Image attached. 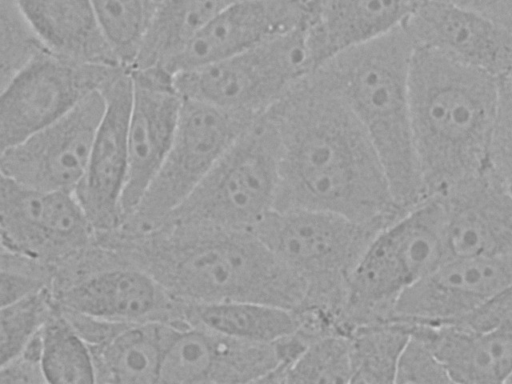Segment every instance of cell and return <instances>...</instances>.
I'll return each instance as SVG.
<instances>
[{
  "instance_id": "1",
  "label": "cell",
  "mask_w": 512,
  "mask_h": 384,
  "mask_svg": "<svg viewBox=\"0 0 512 384\" xmlns=\"http://www.w3.org/2000/svg\"><path fill=\"white\" fill-rule=\"evenodd\" d=\"M266 113L280 141L275 210L325 211L361 222H391L406 212L360 123L311 73Z\"/></svg>"
},
{
  "instance_id": "2",
  "label": "cell",
  "mask_w": 512,
  "mask_h": 384,
  "mask_svg": "<svg viewBox=\"0 0 512 384\" xmlns=\"http://www.w3.org/2000/svg\"><path fill=\"white\" fill-rule=\"evenodd\" d=\"M109 246L183 303L255 301L295 309L304 298L302 281L249 230L164 225L117 234Z\"/></svg>"
},
{
  "instance_id": "3",
  "label": "cell",
  "mask_w": 512,
  "mask_h": 384,
  "mask_svg": "<svg viewBox=\"0 0 512 384\" xmlns=\"http://www.w3.org/2000/svg\"><path fill=\"white\" fill-rule=\"evenodd\" d=\"M500 81L415 46L409 76L414 148L427 197L489 165Z\"/></svg>"
},
{
  "instance_id": "4",
  "label": "cell",
  "mask_w": 512,
  "mask_h": 384,
  "mask_svg": "<svg viewBox=\"0 0 512 384\" xmlns=\"http://www.w3.org/2000/svg\"><path fill=\"white\" fill-rule=\"evenodd\" d=\"M414 50L403 23L329 58L311 72L345 103L364 129L403 211L427 198L410 116L409 76Z\"/></svg>"
},
{
  "instance_id": "5",
  "label": "cell",
  "mask_w": 512,
  "mask_h": 384,
  "mask_svg": "<svg viewBox=\"0 0 512 384\" xmlns=\"http://www.w3.org/2000/svg\"><path fill=\"white\" fill-rule=\"evenodd\" d=\"M391 222H361L316 210H273L252 232L302 281L304 298L295 309L317 313L343 333L352 273L374 236Z\"/></svg>"
},
{
  "instance_id": "6",
  "label": "cell",
  "mask_w": 512,
  "mask_h": 384,
  "mask_svg": "<svg viewBox=\"0 0 512 384\" xmlns=\"http://www.w3.org/2000/svg\"><path fill=\"white\" fill-rule=\"evenodd\" d=\"M448 259L445 208L432 195L383 227L365 249L349 283L344 334L388 321L399 297Z\"/></svg>"
},
{
  "instance_id": "7",
  "label": "cell",
  "mask_w": 512,
  "mask_h": 384,
  "mask_svg": "<svg viewBox=\"0 0 512 384\" xmlns=\"http://www.w3.org/2000/svg\"><path fill=\"white\" fill-rule=\"evenodd\" d=\"M280 141L273 120L257 117L162 225L252 231L275 210Z\"/></svg>"
},
{
  "instance_id": "8",
  "label": "cell",
  "mask_w": 512,
  "mask_h": 384,
  "mask_svg": "<svg viewBox=\"0 0 512 384\" xmlns=\"http://www.w3.org/2000/svg\"><path fill=\"white\" fill-rule=\"evenodd\" d=\"M314 68L303 25L235 56L179 72L173 81L183 99L257 118Z\"/></svg>"
},
{
  "instance_id": "9",
  "label": "cell",
  "mask_w": 512,
  "mask_h": 384,
  "mask_svg": "<svg viewBox=\"0 0 512 384\" xmlns=\"http://www.w3.org/2000/svg\"><path fill=\"white\" fill-rule=\"evenodd\" d=\"M255 119L183 99L170 150L139 205L117 231L140 235L160 228Z\"/></svg>"
},
{
  "instance_id": "10",
  "label": "cell",
  "mask_w": 512,
  "mask_h": 384,
  "mask_svg": "<svg viewBox=\"0 0 512 384\" xmlns=\"http://www.w3.org/2000/svg\"><path fill=\"white\" fill-rule=\"evenodd\" d=\"M121 67L81 62L51 50L38 55L1 85V150L67 114Z\"/></svg>"
},
{
  "instance_id": "11",
  "label": "cell",
  "mask_w": 512,
  "mask_h": 384,
  "mask_svg": "<svg viewBox=\"0 0 512 384\" xmlns=\"http://www.w3.org/2000/svg\"><path fill=\"white\" fill-rule=\"evenodd\" d=\"M2 250L52 267L80 257L97 233L73 192L46 191L1 175Z\"/></svg>"
},
{
  "instance_id": "12",
  "label": "cell",
  "mask_w": 512,
  "mask_h": 384,
  "mask_svg": "<svg viewBox=\"0 0 512 384\" xmlns=\"http://www.w3.org/2000/svg\"><path fill=\"white\" fill-rule=\"evenodd\" d=\"M105 106L102 89L95 91L61 118L1 150V175L40 190L74 193Z\"/></svg>"
},
{
  "instance_id": "13",
  "label": "cell",
  "mask_w": 512,
  "mask_h": 384,
  "mask_svg": "<svg viewBox=\"0 0 512 384\" xmlns=\"http://www.w3.org/2000/svg\"><path fill=\"white\" fill-rule=\"evenodd\" d=\"M512 285V252L452 257L407 289L388 321L440 324L475 310Z\"/></svg>"
},
{
  "instance_id": "14",
  "label": "cell",
  "mask_w": 512,
  "mask_h": 384,
  "mask_svg": "<svg viewBox=\"0 0 512 384\" xmlns=\"http://www.w3.org/2000/svg\"><path fill=\"white\" fill-rule=\"evenodd\" d=\"M105 111L84 176L74 194L97 235L124 222L122 197L128 172V122L132 100L130 71L120 68L103 86Z\"/></svg>"
},
{
  "instance_id": "15",
  "label": "cell",
  "mask_w": 512,
  "mask_h": 384,
  "mask_svg": "<svg viewBox=\"0 0 512 384\" xmlns=\"http://www.w3.org/2000/svg\"><path fill=\"white\" fill-rule=\"evenodd\" d=\"M128 172L122 197L125 220L139 205L173 143L183 98L165 69L129 70ZM123 222V223H124Z\"/></svg>"
},
{
  "instance_id": "16",
  "label": "cell",
  "mask_w": 512,
  "mask_h": 384,
  "mask_svg": "<svg viewBox=\"0 0 512 384\" xmlns=\"http://www.w3.org/2000/svg\"><path fill=\"white\" fill-rule=\"evenodd\" d=\"M415 46L512 81V30L444 0L416 5L404 22Z\"/></svg>"
},
{
  "instance_id": "17",
  "label": "cell",
  "mask_w": 512,
  "mask_h": 384,
  "mask_svg": "<svg viewBox=\"0 0 512 384\" xmlns=\"http://www.w3.org/2000/svg\"><path fill=\"white\" fill-rule=\"evenodd\" d=\"M276 365L273 344L230 338L182 320L163 354L158 383H260Z\"/></svg>"
},
{
  "instance_id": "18",
  "label": "cell",
  "mask_w": 512,
  "mask_h": 384,
  "mask_svg": "<svg viewBox=\"0 0 512 384\" xmlns=\"http://www.w3.org/2000/svg\"><path fill=\"white\" fill-rule=\"evenodd\" d=\"M65 311L110 321L185 319L183 303L148 272L133 265L106 267L53 291Z\"/></svg>"
},
{
  "instance_id": "19",
  "label": "cell",
  "mask_w": 512,
  "mask_h": 384,
  "mask_svg": "<svg viewBox=\"0 0 512 384\" xmlns=\"http://www.w3.org/2000/svg\"><path fill=\"white\" fill-rule=\"evenodd\" d=\"M302 0H251L226 4L165 68L172 76L247 51L305 25Z\"/></svg>"
},
{
  "instance_id": "20",
  "label": "cell",
  "mask_w": 512,
  "mask_h": 384,
  "mask_svg": "<svg viewBox=\"0 0 512 384\" xmlns=\"http://www.w3.org/2000/svg\"><path fill=\"white\" fill-rule=\"evenodd\" d=\"M438 196L450 258L512 252V195L490 165Z\"/></svg>"
},
{
  "instance_id": "21",
  "label": "cell",
  "mask_w": 512,
  "mask_h": 384,
  "mask_svg": "<svg viewBox=\"0 0 512 384\" xmlns=\"http://www.w3.org/2000/svg\"><path fill=\"white\" fill-rule=\"evenodd\" d=\"M88 343L99 383H158L180 320L110 321L64 311Z\"/></svg>"
},
{
  "instance_id": "22",
  "label": "cell",
  "mask_w": 512,
  "mask_h": 384,
  "mask_svg": "<svg viewBox=\"0 0 512 384\" xmlns=\"http://www.w3.org/2000/svg\"><path fill=\"white\" fill-rule=\"evenodd\" d=\"M304 4L305 30L315 68L396 29L413 9L409 0H305Z\"/></svg>"
},
{
  "instance_id": "23",
  "label": "cell",
  "mask_w": 512,
  "mask_h": 384,
  "mask_svg": "<svg viewBox=\"0 0 512 384\" xmlns=\"http://www.w3.org/2000/svg\"><path fill=\"white\" fill-rule=\"evenodd\" d=\"M444 365L451 383H507L512 374V333L441 323H407Z\"/></svg>"
},
{
  "instance_id": "24",
  "label": "cell",
  "mask_w": 512,
  "mask_h": 384,
  "mask_svg": "<svg viewBox=\"0 0 512 384\" xmlns=\"http://www.w3.org/2000/svg\"><path fill=\"white\" fill-rule=\"evenodd\" d=\"M53 52L92 64L122 66L104 36L90 0H13Z\"/></svg>"
},
{
  "instance_id": "25",
  "label": "cell",
  "mask_w": 512,
  "mask_h": 384,
  "mask_svg": "<svg viewBox=\"0 0 512 384\" xmlns=\"http://www.w3.org/2000/svg\"><path fill=\"white\" fill-rule=\"evenodd\" d=\"M225 5V0H156L128 70L165 69Z\"/></svg>"
},
{
  "instance_id": "26",
  "label": "cell",
  "mask_w": 512,
  "mask_h": 384,
  "mask_svg": "<svg viewBox=\"0 0 512 384\" xmlns=\"http://www.w3.org/2000/svg\"><path fill=\"white\" fill-rule=\"evenodd\" d=\"M184 315L218 334L261 344H274L298 329L293 309L255 301L184 303Z\"/></svg>"
},
{
  "instance_id": "27",
  "label": "cell",
  "mask_w": 512,
  "mask_h": 384,
  "mask_svg": "<svg viewBox=\"0 0 512 384\" xmlns=\"http://www.w3.org/2000/svg\"><path fill=\"white\" fill-rule=\"evenodd\" d=\"M409 338L407 324L400 321L356 327L349 334L351 383H395L399 359Z\"/></svg>"
},
{
  "instance_id": "28",
  "label": "cell",
  "mask_w": 512,
  "mask_h": 384,
  "mask_svg": "<svg viewBox=\"0 0 512 384\" xmlns=\"http://www.w3.org/2000/svg\"><path fill=\"white\" fill-rule=\"evenodd\" d=\"M41 336V368L46 383L96 382L91 349L57 304Z\"/></svg>"
},
{
  "instance_id": "29",
  "label": "cell",
  "mask_w": 512,
  "mask_h": 384,
  "mask_svg": "<svg viewBox=\"0 0 512 384\" xmlns=\"http://www.w3.org/2000/svg\"><path fill=\"white\" fill-rule=\"evenodd\" d=\"M90 3L116 57L128 69L138 52L154 0H90Z\"/></svg>"
},
{
  "instance_id": "30",
  "label": "cell",
  "mask_w": 512,
  "mask_h": 384,
  "mask_svg": "<svg viewBox=\"0 0 512 384\" xmlns=\"http://www.w3.org/2000/svg\"><path fill=\"white\" fill-rule=\"evenodd\" d=\"M349 336L334 333L311 341L288 370L284 383H351Z\"/></svg>"
},
{
  "instance_id": "31",
  "label": "cell",
  "mask_w": 512,
  "mask_h": 384,
  "mask_svg": "<svg viewBox=\"0 0 512 384\" xmlns=\"http://www.w3.org/2000/svg\"><path fill=\"white\" fill-rule=\"evenodd\" d=\"M56 307L52 288L1 306V365L16 358L41 331Z\"/></svg>"
},
{
  "instance_id": "32",
  "label": "cell",
  "mask_w": 512,
  "mask_h": 384,
  "mask_svg": "<svg viewBox=\"0 0 512 384\" xmlns=\"http://www.w3.org/2000/svg\"><path fill=\"white\" fill-rule=\"evenodd\" d=\"M1 85L38 55L50 50L13 0H0Z\"/></svg>"
},
{
  "instance_id": "33",
  "label": "cell",
  "mask_w": 512,
  "mask_h": 384,
  "mask_svg": "<svg viewBox=\"0 0 512 384\" xmlns=\"http://www.w3.org/2000/svg\"><path fill=\"white\" fill-rule=\"evenodd\" d=\"M395 383H451L447 371L423 339L410 335L399 359Z\"/></svg>"
},
{
  "instance_id": "34",
  "label": "cell",
  "mask_w": 512,
  "mask_h": 384,
  "mask_svg": "<svg viewBox=\"0 0 512 384\" xmlns=\"http://www.w3.org/2000/svg\"><path fill=\"white\" fill-rule=\"evenodd\" d=\"M447 323L475 330H501L512 333V285L470 313Z\"/></svg>"
},
{
  "instance_id": "35",
  "label": "cell",
  "mask_w": 512,
  "mask_h": 384,
  "mask_svg": "<svg viewBox=\"0 0 512 384\" xmlns=\"http://www.w3.org/2000/svg\"><path fill=\"white\" fill-rule=\"evenodd\" d=\"M0 383H46L41 365L17 356L0 368Z\"/></svg>"
},
{
  "instance_id": "36",
  "label": "cell",
  "mask_w": 512,
  "mask_h": 384,
  "mask_svg": "<svg viewBox=\"0 0 512 384\" xmlns=\"http://www.w3.org/2000/svg\"><path fill=\"white\" fill-rule=\"evenodd\" d=\"M485 16L512 30V0H444Z\"/></svg>"
},
{
  "instance_id": "37",
  "label": "cell",
  "mask_w": 512,
  "mask_h": 384,
  "mask_svg": "<svg viewBox=\"0 0 512 384\" xmlns=\"http://www.w3.org/2000/svg\"><path fill=\"white\" fill-rule=\"evenodd\" d=\"M492 170L512 195V149L493 164Z\"/></svg>"
},
{
  "instance_id": "38",
  "label": "cell",
  "mask_w": 512,
  "mask_h": 384,
  "mask_svg": "<svg viewBox=\"0 0 512 384\" xmlns=\"http://www.w3.org/2000/svg\"><path fill=\"white\" fill-rule=\"evenodd\" d=\"M409 1L411 2L412 6L414 8L416 5L422 3V2H424L426 0H409Z\"/></svg>"
},
{
  "instance_id": "39",
  "label": "cell",
  "mask_w": 512,
  "mask_h": 384,
  "mask_svg": "<svg viewBox=\"0 0 512 384\" xmlns=\"http://www.w3.org/2000/svg\"><path fill=\"white\" fill-rule=\"evenodd\" d=\"M244 1H251V0H225L226 4L244 2Z\"/></svg>"
},
{
  "instance_id": "40",
  "label": "cell",
  "mask_w": 512,
  "mask_h": 384,
  "mask_svg": "<svg viewBox=\"0 0 512 384\" xmlns=\"http://www.w3.org/2000/svg\"><path fill=\"white\" fill-rule=\"evenodd\" d=\"M507 383H512V374H511V376L509 377V379H508Z\"/></svg>"
},
{
  "instance_id": "41",
  "label": "cell",
  "mask_w": 512,
  "mask_h": 384,
  "mask_svg": "<svg viewBox=\"0 0 512 384\" xmlns=\"http://www.w3.org/2000/svg\"><path fill=\"white\" fill-rule=\"evenodd\" d=\"M302 1L304 2L305 0H302Z\"/></svg>"
},
{
  "instance_id": "42",
  "label": "cell",
  "mask_w": 512,
  "mask_h": 384,
  "mask_svg": "<svg viewBox=\"0 0 512 384\" xmlns=\"http://www.w3.org/2000/svg\"><path fill=\"white\" fill-rule=\"evenodd\" d=\"M156 0H154V3H155Z\"/></svg>"
}]
</instances>
